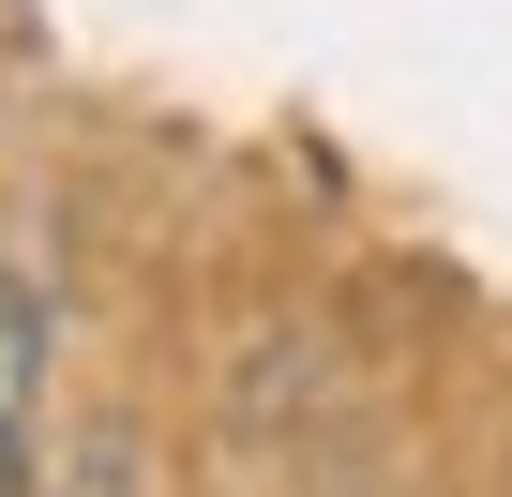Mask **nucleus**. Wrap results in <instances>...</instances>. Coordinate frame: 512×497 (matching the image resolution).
I'll use <instances>...</instances> for the list:
<instances>
[{"instance_id":"obj_1","label":"nucleus","mask_w":512,"mask_h":497,"mask_svg":"<svg viewBox=\"0 0 512 497\" xmlns=\"http://www.w3.org/2000/svg\"><path fill=\"white\" fill-rule=\"evenodd\" d=\"M46 467V272L0 257V497H31Z\"/></svg>"}]
</instances>
